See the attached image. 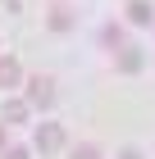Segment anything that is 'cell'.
I'll use <instances>...</instances> for the list:
<instances>
[{
    "label": "cell",
    "instance_id": "cell-1",
    "mask_svg": "<svg viewBox=\"0 0 155 159\" xmlns=\"http://www.w3.org/2000/svg\"><path fill=\"white\" fill-rule=\"evenodd\" d=\"M128 14H132V23H151V5H146V0H132Z\"/></svg>",
    "mask_w": 155,
    "mask_h": 159
},
{
    "label": "cell",
    "instance_id": "cell-2",
    "mask_svg": "<svg viewBox=\"0 0 155 159\" xmlns=\"http://www.w3.org/2000/svg\"><path fill=\"white\" fill-rule=\"evenodd\" d=\"M36 146H41V150H55V146H60V127H46V132H36Z\"/></svg>",
    "mask_w": 155,
    "mask_h": 159
},
{
    "label": "cell",
    "instance_id": "cell-3",
    "mask_svg": "<svg viewBox=\"0 0 155 159\" xmlns=\"http://www.w3.org/2000/svg\"><path fill=\"white\" fill-rule=\"evenodd\" d=\"M32 96L46 105V100H50V82H41V77H36V82H32Z\"/></svg>",
    "mask_w": 155,
    "mask_h": 159
},
{
    "label": "cell",
    "instance_id": "cell-4",
    "mask_svg": "<svg viewBox=\"0 0 155 159\" xmlns=\"http://www.w3.org/2000/svg\"><path fill=\"white\" fill-rule=\"evenodd\" d=\"M14 77H18V68H14V64H0V86H9Z\"/></svg>",
    "mask_w": 155,
    "mask_h": 159
},
{
    "label": "cell",
    "instance_id": "cell-5",
    "mask_svg": "<svg viewBox=\"0 0 155 159\" xmlns=\"http://www.w3.org/2000/svg\"><path fill=\"white\" fill-rule=\"evenodd\" d=\"M5 159H27V155H23V150H9V155H5Z\"/></svg>",
    "mask_w": 155,
    "mask_h": 159
},
{
    "label": "cell",
    "instance_id": "cell-6",
    "mask_svg": "<svg viewBox=\"0 0 155 159\" xmlns=\"http://www.w3.org/2000/svg\"><path fill=\"white\" fill-rule=\"evenodd\" d=\"M123 159H137V155H132V150H128V155H123Z\"/></svg>",
    "mask_w": 155,
    "mask_h": 159
}]
</instances>
